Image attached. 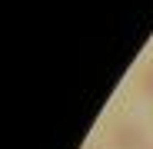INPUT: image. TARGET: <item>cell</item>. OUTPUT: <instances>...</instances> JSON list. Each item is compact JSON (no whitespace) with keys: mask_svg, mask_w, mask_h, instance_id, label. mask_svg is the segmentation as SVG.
Wrapping results in <instances>:
<instances>
[{"mask_svg":"<svg viewBox=\"0 0 153 149\" xmlns=\"http://www.w3.org/2000/svg\"><path fill=\"white\" fill-rule=\"evenodd\" d=\"M150 119H153V116H150Z\"/></svg>","mask_w":153,"mask_h":149,"instance_id":"4","label":"cell"},{"mask_svg":"<svg viewBox=\"0 0 153 149\" xmlns=\"http://www.w3.org/2000/svg\"><path fill=\"white\" fill-rule=\"evenodd\" d=\"M150 149H153V146H150Z\"/></svg>","mask_w":153,"mask_h":149,"instance_id":"3","label":"cell"},{"mask_svg":"<svg viewBox=\"0 0 153 149\" xmlns=\"http://www.w3.org/2000/svg\"><path fill=\"white\" fill-rule=\"evenodd\" d=\"M110 149H150L146 129L133 119H123L110 129Z\"/></svg>","mask_w":153,"mask_h":149,"instance_id":"1","label":"cell"},{"mask_svg":"<svg viewBox=\"0 0 153 149\" xmlns=\"http://www.w3.org/2000/svg\"><path fill=\"white\" fill-rule=\"evenodd\" d=\"M137 93L153 103V63H146V66L140 70V76H137Z\"/></svg>","mask_w":153,"mask_h":149,"instance_id":"2","label":"cell"}]
</instances>
